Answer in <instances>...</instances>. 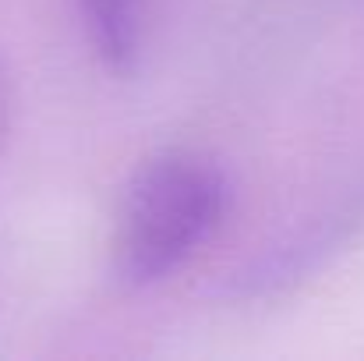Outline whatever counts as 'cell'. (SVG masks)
<instances>
[{"mask_svg": "<svg viewBox=\"0 0 364 361\" xmlns=\"http://www.w3.org/2000/svg\"><path fill=\"white\" fill-rule=\"evenodd\" d=\"M364 231V184L340 195L333 206L308 216L304 227H294L290 234L262 248L255 258L237 266L220 294L230 301H258L276 298L304 283L311 273H318L333 255H340L350 241Z\"/></svg>", "mask_w": 364, "mask_h": 361, "instance_id": "obj_2", "label": "cell"}, {"mask_svg": "<svg viewBox=\"0 0 364 361\" xmlns=\"http://www.w3.org/2000/svg\"><path fill=\"white\" fill-rule=\"evenodd\" d=\"M7 127H11V78H7V68L0 61V149L7 142Z\"/></svg>", "mask_w": 364, "mask_h": 361, "instance_id": "obj_4", "label": "cell"}, {"mask_svg": "<svg viewBox=\"0 0 364 361\" xmlns=\"http://www.w3.org/2000/svg\"><path fill=\"white\" fill-rule=\"evenodd\" d=\"M230 206L223 167L195 149L145 159L127 181L114 220V273L127 287L173 276L216 234Z\"/></svg>", "mask_w": 364, "mask_h": 361, "instance_id": "obj_1", "label": "cell"}, {"mask_svg": "<svg viewBox=\"0 0 364 361\" xmlns=\"http://www.w3.org/2000/svg\"><path fill=\"white\" fill-rule=\"evenodd\" d=\"M75 11L92 57L114 75H131L141 57L145 0H75Z\"/></svg>", "mask_w": 364, "mask_h": 361, "instance_id": "obj_3", "label": "cell"}]
</instances>
